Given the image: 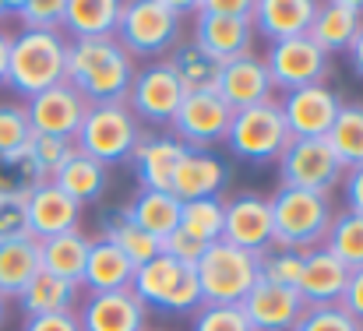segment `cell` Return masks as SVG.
Returning a JSON list of instances; mask_svg holds the SVG:
<instances>
[{
    "instance_id": "cell-45",
    "label": "cell",
    "mask_w": 363,
    "mask_h": 331,
    "mask_svg": "<svg viewBox=\"0 0 363 331\" xmlns=\"http://www.w3.org/2000/svg\"><path fill=\"white\" fill-rule=\"evenodd\" d=\"M201 250H205V243H198V240L184 236L180 229H177V232H169V236L162 240V254H169V257H177V261H184V264H194V261L201 257Z\"/></svg>"
},
{
    "instance_id": "cell-16",
    "label": "cell",
    "mask_w": 363,
    "mask_h": 331,
    "mask_svg": "<svg viewBox=\"0 0 363 331\" xmlns=\"http://www.w3.org/2000/svg\"><path fill=\"white\" fill-rule=\"evenodd\" d=\"M272 74L264 67V60L250 50L243 57H233L219 67V85H216V96L230 106L233 113L250 110V106H261V103H272Z\"/></svg>"
},
{
    "instance_id": "cell-10",
    "label": "cell",
    "mask_w": 363,
    "mask_h": 331,
    "mask_svg": "<svg viewBox=\"0 0 363 331\" xmlns=\"http://www.w3.org/2000/svg\"><path fill=\"white\" fill-rule=\"evenodd\" d=\"M261 60L272 74V85L282 89V92H296V89H307V85H325L328 74H332V57L325 50H318L311 35L272 43Z\"/></svg>"
},
{
    "instance_id": "cell-46",
    "label": "cell",
    "mask_w": 363,
    "mask_h": 331,
    "mask_svg": "<svg viewBox=\"0 0 363 331\" xmlns=\"http://www.w3.org/2000/svg\"><path fill=\"white\" fill-rule=\"evenodd\" d=\"M339 303H342V310L363 328V268L350 271V282H346V293H342Z\"/></svg>"
},
{
    "instance_id": "cell-32",
    "label": "cell",
    "mask_w": 363,
    "mask_h": 331,
    "mask_svg": "<svg viewBox=\"0 0 363 331\" xmlns=\"http://www.w3.org/2000/svg\"><path fill=\"white\" fill-rule=\"evenodd\" d=\"M169 71L177 74V82L184 85V92H216L219 85V60L212 53H205L198 43H177L166 57Z\"/></svg>"
},
{
    "instance_id": "cell-26",
    "label": "cell",
    "mask_w": 363,
    "mask_h": 331,
    "mask_svg": "<svg viewBox=\"0 0 363 331\" xmlns=\"http://www.w3.org/2000/svg\"><path fill=\"white\" fill-rule=\"evenodd\" d=\"M134 264L117 243L110 240H92L89 257H85V271H82V286H89V293H117V289H130L134 279Z\"/></svg>"
},
{
    "instance_id": "cell-27",
    "label": "cell",
    "mask_w": 363,
    "mask_h": 331,
    "mask_svg": "<svg viewBox=\"0 0 363 331\" xmlns=\"http://www.w3.org/2000/svg\"><path fill=\"white\" fill-rule=\"evenodd\" d=\"M121 7V0H64L60 32H71L74 39H113Z\"/></svg>"
},
{
    "instance_id": "cell-15",
    "label": "cell",
    "mask_w": 363,
    "mask_h": 331,
    "mask_svg": "<svg viewBox=\"0 0 363 331\" xmlns=\"http://www.w3.org/2000/svg\"><path fill=\"white\" fill-rule=\"evenodd\" d=\"M223 240L247 254H264L272 247V205L264 194L243 191L226 201L223 212Z\"/></svg>"
},
{
    "instance_id": "cell-2",
    "label": "cell",
    "mask_w": 363,
    "mask_h": 331,
    "mask_svg": "<svg viewBox=\"0 0 363 331\" xmlns=\"http://www.w3.org/2000/svg\"><path fill=\"white\" fill-rule=\"evenodd\" d=\"M272 247L311 254L325 247L328 225L335 219L332 198L318 191H296V187H279L272 198Z\"/></svg>"
},
{
    "instance_id": "cell-1",
    "label": "cell",
    "mask_w": 363,
    "mask_h": 331,
    "mask_svg": "<svg viewBox=\"0 0 363 331\" xmlns=\"http://www.w3.org/2000/svg\"><path fill=\"white\" fill-rule=\"evenodd\" d=\"M64 82L89 106L127 103V92L134 82V57L117 39H74L67 43Z\"/></svg>"
},
{
    "instance_id": "cell-48",
    "label": "cell",
    "mask_w": 363,
    "mask_h": 331,
    "mask_svg": "<svg viewBox=\"0 0 363 331\" xmlns=\"http://www.w3.org/2000/svg\"><path fill=\"white\" fill-rule=\"evenodd\" d=\"M342 194H346V208L363 215V166L346 169V176H342Z\"/></svg>"
},
{
    "instance_id": "cell-43",
    "label": "cell",
    "mask_w": 363,
    "mask_h": 331,
    "mask_svg": "<svg viewBox=\"0 0 363 331\" xmlns=\"http://www.w3.org/2000/svg\"><path fill=\"white\" fill-rule=\"evenodd\" d=\"M191 331H250L240 307H198L191 318Z\"/></svg>"
},
{
    "instance_id": "cell-33",
    "label": "cell",
    "mask_w": 363,
    "mask_h": 331,
    "mask_svg": "<svg viewBox=\"0 0 363 331\" xmlns=\"http://www.w3.org/2000/svg\"><path fill=\"white\" fill-rule=\"evenodd\" d=\"M180 205L184 201L173 191H138V198L130 201V219L155 240H166L180 225Z\"/></svg>"
},
{
    "instance_id": "cell-51",
    "label": "cell",
    "mask_w": 363,
    "mask_h": 331,
    "mask_svg": "<svg viewBox=\"0 0 363 331\" xmlns=\"http://www.w3.org/2000/svg\"><path fill=\"white\" fill-rule=\"evenodd\" d=\"M7 60H11V32L0 28V85H7Z\"/></svg>"
},
{
    "instance_id": "cell-54",
    "label": "cell",
    "mask_w": 363,
    "mask_h": 331,
    "mask_svg": "<svg viewBox=\"0 0 363 331\" xmlns=\"http://www.w3.org/2000/svg\"><path fill=\"white\" fill-rule=\"evenodd\" d=\"M145 331H148V328H145Z\"/></svg>"
},
{
    "instance_id": "cell-30",
    "label": "cell",
    "mask_w": 363,
    "mask_h": 331,
    "mask_svg": "<svg viewBox=\"0 0 363 331\" xmlns=\"http://www.w3.org/2000/svg\"><path fill=\"white\" fill-rule=\"evenodd\" d=\"M39 243L32 236L0 240V296L18 300L21 289L39 275Z\"/></svg>"
},
{
    "instance_id": "cell-31",
    "label": "cell",
    "mask_w": 363,
    "mask_h": 331,
    "mask_svg": "<svg viewBox=\"0 0 363 331\" xmlns=\"http://www.w3.org/2000/svg\"><path fill=\"white\" fill-rule=\"evenodd\" d=\"M53 184H57L67 198H74L78 205H92V201H99L103 191H106V166L74 148V152L60 162V169L53 173Z\"/></svg>"
},
{
    "instance_id": "cell-44",
    "label": "cell",
    "mask_w": 363,
    "mask_h": 331,
    "mask_svg": "<svg viewBox=\"0 0 363 331\" xmlns=\"http://www.w3.org/2000/svg\"><path fill=\"white\" fill-rule=\"evenodd\" d=\"M28 236V208L25 194H0V240Z\"/></svg>"
},
{
    "instance_id": "cell-18",
    "label": "cell",
    "mask_w": 363,
    "mask_h": 331,
    "mask_svg": "<svg viewBox=\"0 0 363 331\" xmlns=\"http://www.w3.org/2000/svg\"><path fill=\"white\" fill-rule=\"evenodd\" d=\"M82 331H145L148 325V307L130 293H89V300L74 310Z\"/></svg>"
},
{
    "instance_id": "cell-12",
    "label": "cell",
    "mask_w": 363,
    "mask_h": 331,
    "mask_svg": "<svg viewBox=\"0 0 363 331\" xmlns=\"http://www.w3.org/2000/svg\"><path fill=\"white\" fill-rule=\"evenodd\" d=\"M184 96L187 92L177 82V74L169 71V64L152 60L141 71H134V82H130V92H127V110L134 113V120L166 127L173 120L177 106L184 103Z\"/></svg>"
},
{
    "instance_id": "cell-13",
    "label": "cell",
    "mask_w": 363,
    "mask_h": 331,
    "mask_svg": "<svg viewBox=\"0 0 363 331\" xmlns=\"http://www.w3.org/2000/svg\"><path fill=\"white\" fill-rule=\"evenodd\" d=\"M339 110H342V96L328 85H307L286 92V99L279 103L289 138H328Z\"/></svg>"
},
{
    "instance_id": "cell-21",
    "label": "cell",
    "mask_w": 363,
    "mask_h": 331,
    "mask_svg": "<svg viewBox=\"0 0 363 331\" xmlns=\"http://www.w3.org/2000/svg\"><path fill=\"white\" fill-rule=\"evenodd\" d=\"M184 155H187V148L173 134H141V141L130 155L141 191H169Z\"/></svg>"
},
{
    "instance_id": "cell-40",
    "label": "cell",
    "mask_w": 363,
    "mask_h": 331,
    "mask_svg": "<svg viewBox=\"0 0 363 331\" xmlns=\"http://www.w3.org/2000/svg\"><path fill=\"white\" fill-rule=\"evenodd\" d=\"M32 138V127H28V116L25 106L18 103H0V162L18 155Z\"/></svg>"
},
{
    "instance_id": "cell-25",
    "label": "cell",
    "mask_w": 363,
    "mask_h": 331,
    "mask_svg": "<svg viewBox=\"0 0 363 331\" xmlns=\"http://www.w3.org/2000/svg\"><path fill=\"white\" fill-rule=\"evenodd\" d=\"M318 4L314 0H254V35H264L268 46L282 43V39H296L307 35L311 21H314Z\"/></svg>"
},
{
    "instance_id": "cell-49",
    "label": "cell",
    "mask_w": 363,
    "mask_h": 331,
    "mask_svg": "<svg viewBox=\"0 0 363 331\" xmlns=\"http://www.w3.org/2000/svg\"><path fill=\"white\" fill-rule=\"evenodd\" d=\"M198 11H212V14H233V18H250L254 14V0H198Z\"/></svg>"
},
{
    "instance_id": "cell-41",
    "label": "cell",
    "mask_w": 363,
    "mask_h": 331,
    "mask_svg": "<svg viewBox=\"0 0 363 331\" xmlns=\"http://www.w3.org/2000/svg\"><path fill=\"white\" fill-rule=\"evenodd\" d=\"M110 243H117L123 254L130 257V264L134 268H141V264H148L152 257H159L162 254V240H155L152 232H145V229H138L134 219L127 222L123 229H117L113 236H110Z\"/></svg>"
},
{
    "instance_id": "cell-35",
    "label": "cell",
    "mask_w": 363,
    "mask_h": 331,
    "mask_svg": "<svg viewBox=\"0 0 363 331\" xmlns=\"http://www.w3.org/2000/svg\"><path fill=\"white\" fill-rule=\"evenodd\" d=\"M223 212L226 201L223 198H201V201H184L180 205V232L198 240V243H216L223 240Z\"/></svg>"
},
{
    "instance_id": "cell-29",
    "label": "cell",
    "mask_w": 363,
    "mask_h": 331,
    "mask_svg": "<svg viewBox=\"0 0 363 331\" xmlns=\"http://www.w3.org/2000/svg\"><path fill=\"white\" fill-rule=\"evenodd\" d=\"M18 307L25 318H43V314H71L78 307V286L67 279H57L50 271H39L18 296Z\"/></svg>"
},
{
    "instance_id": "cell-9",
    "label": "cell",
    "mask_w": 363,
    "mask_h": 331,
    "mask_svg": "<svg viewBox=\"0 0 363 331\" xmlns=\"http://www.w3.org/2000/svg\"><path fill=\"white\" fill-rule=\"evenodd\" d=\"M346 176L339 155L332 152L328 138H293L279 155V187L318 191L328 194Z\"/></svg>"
},
{
    "instance_id": "cell-52",
    "label": "cell",
    "mask_w": 363,
    "mask_h": 331,
    "mask_svg": "<svg viewBox=\"0 0 363 331\" xmlns=\"http://www.w3.org/2000/svg\"><path fill=\"white\" fill-rule=\"evenodd\" d=\"M11 18V4L7 0H0V21H7Z\"/></svg>"
},
{
    "instance_id": "cell-19",
    "label": "cell",
    "mask_w": 363,
    "mask_h": 331,
    "mask_svg": "<svg viewBox=\"0 0 363 331\" xmlns=\"http://www.w3.org/2000/svg\"><path fill=\"white\" fill-rule=\"evenodd\" d=\"M25 208H28V236L35 243L78 229V219H82V205L74 198H67L53 180L35 184L25 194Z\"/></svg>"
},
{
    "instance_id": "cell-39",
    "label": "cell",
    "mask_w": 363,
    "mask_h": 331,
    "mask_svg": "<svg viewBox=\"0 0 363 331\" xmlns=\"http://www.w3.org/2000/svg\"><path fill=\"white\" fill-rule=\"evenodd\" d=\"M11 18H18L28 32H60L64 0H18L11 4Z\"/></svg>"
},
{
    "instance_id": "cell-24",
    "label": "cell",
    "mask_w": 363,
    "mask_h": 331,
    "mask_svg": "<svg viewBox=\"0 0 363 331\" xmlns=\"http://www.w3.org/2000/svg\"><path fill=\"white\" fill-rule=\"evenodd\" d=\"M360 28H363L360 0H328V4H318L307 35L314 39L318 50H325L332 57V53H346Z\"/></svg>"
},
{
    "instance_id": "cell-11",
    "label": "cell",
    "mask_w": 363,
    "mask_h": 331,
    "mask_svg": "<svg viewBox=\"0 0 363 331\" xmlns=\"http://www.w3.org/2000/svg\"><path fill=\"white\" fill-rule=\"evenodd\" d=\"M230 120H233V110L216 92H187L184 103L173 113L169 127L184 148L208 152L216 141H226Z\"/></svg>"
},
{
    "instance_id": "cell-7",
    "label": "cell",
    "mask_w": 363,
    "mask_h": 331,
    "mask_svg": "<svg viewBox=\"0 0 363 331\" xmlns=\"http://www.w3.org/2000/svg\"><path fill=\"white\" fill-rule=\"evenodd\" d=\"M138 141H141V127H138L134 113L127 110V103L89 106L78 134H74V148L85 152L89 159L103 162V166L130 162Z\"/></svg>"
},
{
    "instance_id": "cell-3",
    "label": "cell",
    "mask_w": 363,
    "mask_h": 331,
    "mask_svg": "<svg viewBox=\"0 0 363 331\" xmlns=\"http://www.w3.org/2000/svg\"><path fill=\"white\" fill-rule=\"evenodd\" d=\"M194 11V4L180 0H130L121 7L117 21V43L130 57H159L180 43L184 14Z\"/></svg>"
},
{
    "instance_id": "cell-6",
    "label": "cell",
    "mask_w": 363,
    "mask_h": 331,
    "mask_svg": "<svg viewBox=\"0 0 363 331\" xmlns=\"http://www.w3.org/2000/svg\"><path fill=\"white\" fill-rule=\"evenodd\" d=\"M130 293L145 307H155L162 314H194L198 307H205L194 264H184L169 254H159L141 264L130 279Z\"/></svg>"
},
{
    "instance_id": "cell-38",
    "label": "cell",
    "mask_w": 363,
    "mask_h": 331,
    "mask_svg": "<svg viewBox=\"0 0 363 331\" xmlns=\"http://www.w3.org/2000/svg\"><path fill=\"white\" fill-rule=\"evenodd\" d=\"M300 271H303V254H296V250L268 247L264 254H257V279H264V282H275V286L296 289Z\"/></svg>"
},
{
    "instance_id": "cell-42",
    "label": "cell",
    "mask_w": 363,
    "mask_h": 331,
    "mask_svg": "<svg viewBox=\"0 0 363 331\" xmlns=\"http://www.w3.org/2000/svg\"><path fill=\"white\" fill-rule=\"evenodd\" d=\"M293 331H363V328L342 310V303H325V307H303V314H300Z\"/></svg>"
},
{
    "instance_id": "cell-5",
    "label": "cell",
    "mask_w": 363,
    "mask_h": 331,
    "mask_svg": "<svg viewBox=\"0 0 363 331\" xmlns=\"http://www.w3.org/2000/svg\"><path fill=\"white\" fill-rule=\"evenodd\" d=\"M194 275L201 286V303L208 307H240L243 296L257 282V254L216 240L194 261Z\"/></svg>"
},
{
    "instance_id": "cell-53",
    "label": "cell",
    "mask_w": 363,
    "mask_h": 331,
    "mask_svg": "<svg viewBox=\"0 0 363 331\" xmlns=\"http://www.w3.org/2000/svg\"><path fill=\"white\" fill-rule=\"evenodd\" d=\"M4 318H7V300L0 296V325H4Z\"/></svg>"
},
{
    "instance_id": "cell-17",
    "label": "cell",
    "mask_w": 363,
    "mask_h": 331,
    "mask_svg": "<svg viewBox=\"0 0 363 331\" xmlns=\"http://www.w3.org/2000/svg\"><path fill=\"white\" fill-rule=\"evenodd\" d=\"M240 310L250 331H293L300 314H303V300H300L296 289L257 279L254 289L243 296Z\"/></svg>"
},
{
    "instance_id": "cell-4",
    "label": "cell",
    "mask_w": 363,
    "mask_h": 331,
    "mask_svg": "<svg viewBox=\"0 0 363 331\" xmlns=\"http://www.w3.org/2000/svg\"><path fill=\"white\" fill-rule=\"evenodd\" d=\"M67 64V39L64 32H28L21 28L11 35V60H7V85L32 99L53 85H64Z\"/></svg>"
},
{
    "instance_id": "cell-47",
    "label": "cell",
    "mask_w": 363,
    "mask_h": 331,
    "mask_svg": "<svg viewBox=\"0 0 363 331\" xmlns=\"http://www.w3.org/2000/svg\"><path fill=\"white\" fill-rule=\"evenodd\" d=\"M21 331H82L74 310L71 314H43V318H25Z\"/></svg>"
},
{
    "instance_id": "cell-20",
    "label": "cell",
    "mask_w": 363,
    "mask_h": 331,
    "mask_svg": "<svg viewBox=\"0 0 363 331\" xmlns=\"http://www.w3.org/2000/svg\"><path fill=\"white\" fill-rule=\"evenodd\" d=\"M205 53H212L219 64L250 53L254 46V25L250 18H233V14H212L194 7V39Z\"/></svg>"
},
{
    "instance_id": "cell-36",
    "label": "cell",
    "mask_w": 363,
    "mask_h": 331,
    "mask_svg": "<svg viewBox=\"0 0 363 331\" xmlns=\"http://www.w3.org/2000/svg\"><path fill=\"white\" fill-rule=\"evenodd\" d=\"M325 250L335 254L350 271L363 268V215L357 212H339L332 225H328V236H325Z\"/></svg>"
},
{
    "instance_id": "cell-50",
    "label": "cell",
    "mask_w": 363,
    "mask_h": 331,
    "mask_svg": "<svg viewBox=\"0 0 363 331\" xmlns=\"http://www.w3.org/2000/svg\"><path fill=\"white\" fill-rule=\"evenodd\" d=\"M346 53H350V67L363 78V28L357 32V39L350 43V50H346Z\"/></svg>"
},
{
    "instance_id": "cell-28",
    "label": "cell",
    "mask_w": 363,
    "mask_h": 331,
    "mask_svg": "<svg viewBox=\"0 0 363 331\" xmlns=\"http://www.w3.org/2000/svg\"><path fill=\"white\" fill-rule=\"evenodd\" d=\"M89 247H92V240H89L82 229L50 236V240L39 243V268L50 271V275H57V279H67V282L82 286V271H85Z\"/></svg>"
},
{
    "instance_id": "cell-37",
    "label": "cell",
    "mask_w": 363,
    "mask_h": 331,
    "mask_svg": "<svg viewBox=\"0 0 363 331\" xmlns=\"http://www.w3.org/2000/svg\"><path fill=\"white\" fill-rule=\"evenodd\" d=\"M74 152V141H64V138H50V134H32L28 145H25V159L35 173V180H53V173L60 169V162Z\"/></svg>"
},
{
    "instance_id": "cell-23",
    "label": "cell",
    "mask_w": 363,
    "mask_h": 331,
    "mask_svg": "<svg viewBox=\"0 0 363 331\" xmlns=\"http://www.w3.org/2000/svg\"><path fill=\"white\" fill-rule=\"evenodd\" d=\"M350 282V268L328 254L325 247L303 254V271L296 282V293L303 300V307H325V303H339Z\"/></svg>"
},
{
    "instance_id": "cell-14",
    "label": "cell",
    "mask_w": 363,
    "mask_h": 331,
    "mask_svg": "<svg viewBox=\"0 0 363 331\" xmlns=\"http://www.w3.org/2000/svg\"><path fill=\"white\" fill-rule=\"evenodd\" d=\"M85 113H89V103L67 82L53 85V89H46V92H39L25 103V116H28L32 134H50V138H64V141H74Z\"/></svg>"
},
{
    "instance_id": "cell-22",
    "label": "cell",
    "mask_w": 363,
    "mask_h": 331,
    "mask_svg": "<svg viewBox=\"0 0 363 331\" xmlns=\"http://www.w3.org/2000/svg\"><path fill=\"white\" fill-rule=\"evenodd\" d=\"M226 184H230V162L226 159H219L216 152L187 148V155L177 166V176H173L169 191L180 201H201V198H219Z\"/></svg>"
},
{
    "instance_id": "cell-8",
    "label": "cell",
    "mask_w": 363,
    "mask_h": 331,
    "mask_svg": "<svg viewBox=\"0 0 363 331\" xmlns=\"http://www.w3.org/2000/svg\"><path fill=\"white\" fill-rule=\"evenodd\" d=\"M289 141L293 138L286 130V120L279 113V103H261V106L233 113L230 130H226L230 152L237 159H243V162H254V166L279 162V155L286 152Z\"/></svg>"
},
{
    "instance_id": "cell-34",
    "label": "cell",
    "mask_w": 363,
    "mask_h": 331,
    "mask_svg": "<svg viewBox=\"0 0 363 331\" xmlns=\"http://www.w3.org/2000/svg\"><path fill=\"white\" fill-rule=\"evenodd\" d=\"M328 145L339 155L342 169L363 166V103H342V110L328 130Z\"/></svg>"
}]
</instances>
